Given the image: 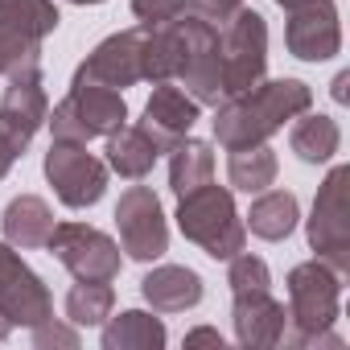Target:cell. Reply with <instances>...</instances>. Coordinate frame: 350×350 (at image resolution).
<instances>
[{
    "label": "cell",
    "mask_w": 350,
    "mask_h": 350,
    "mask_svg": "<svg viewBox=\"0 0 350 350\" xmlns=\"http://www.w3.org/2000/svg\"><path fill=\"white\" fill-rule=\"evenodd\" d=\"M297 223H301V202H297L293 190H260L252 211H247V219H243V227L256 239H264V243L288 239L297 231Z\"/></svg>",
    "instance_id": "ac0fdd59"
},
{
    "label": "cell",
    "mask_w": 350,
    "mask_h": 350,
    "mask_svg": "<svg viewBox=\"0 0 350 350\" xmlns=\"http://www.w3.org/2000/svg\"><path fill=\"white\" fill-rule=\"evenodd\" d=\"M190 0H132V13L140 25H165L173 17H182L186 13Z\"/></svg>",
    "instance_id": "83f0119b"
},
{
    "label": "cell",
    "mask_w": 350,
    "mask_h": 350,
    "mask_svg": "<svg viewBox=\"0 0 350 350\" xmlns=\"http://www.w3.org/2000/svg\"><path fill=\"white\" fill-rule=\"evenodd\" d=\"M276 173H280V161L268 144H252V148H235L231 161H227V182L231 190L239 194H260L276 182Z\"/></svg>",
    "instance_id": "cb8c5ba5"
},
{
    "label": "cell",
    "mask_w": 350,
    "mask_h": 350,
    "mask_svg": "<svg viewBox=\"0 0 350 350\" xmlns=\"http://www.w3.org/2000/svg\"><path fill=\"white\" fill-rule=\"evenodd\" d=\"M46 182L54 186L58 202L70 211H87L107 194V161H99L95 152H87V144L79 140H54L46 161Z\"/></svg>",
    "instance_id": "52a82bcc"
},
{
    "label": "cell",
    "mask_w": 350,
    "mask_h": 350,
    "mask_svg": "<svg viewBox=\"0 0 350 350\" xmlns=\"http://www.w3.org/2000/svg\"><path fill=\"white\" fill-rule=\"evenodd\" d=\"M231 321H235L239 346L272 350L284 342L288 309L272 297V288H247V293H231Z\"/></svg>",
    "instance_id": "5bb4252c"
},
{
    "label": "cell",
    "mask_w": 350,
    "mask_h": 350,
    "mask_svg": "<svg viewBox=\"0 0 350 350\" xmlns=\"http://www.w3.org/2000/svg\"><path fill=\"white\" fill-rule=\"evenodd\" d=\"M9 334H13V325H9V321H5V317H0V342H5V338H9Z\"/></svg>",
    "instance_id": "e575fe53"
},
{
    "label": "cell",
    "mask_w": 350,
    "mask_h": 350,
    "mask_svg": "<svg viewBox=\"0 0 350 350\" xmlns=\"http://www.w3.org/2000/svg\"><path fill=\"white\" fill-rule=\"evenodd\" d=\"M276 5H280V9H288V13H293V9H301V5H309V0H276Z\"/></svg>",
    "instance_id": "836d02e7"
},
{
    "label": "cell",
    "mask_w": 350,
    "mask_h": 350,
    "mask_svg": "<svg viewBox=\"0 0 350 350\" xmlns=\"http://www.w3.org/2000/svg\"><path fill=\"white\" fill-rule=\"evenodd\" d=\"M178 231L198 243L211 260H231L247 247V227L243 215L235 211V190L231 186H198L178 198Z\"/></svg>",
    "instance_id": "3957f363"
},
{
    "label": "cell",
    "mask_w": 350,
    "mask_h": 350,
    "mask_svg": "<svg viewBox=\"0 0 350 350\" xmlns=\"http://www.w3.org/2000/svg\"><path fill=\"white\" fill-rule=\"evenodd\" d=\"M239 5H243V0H190L186 13H190V17H202V21H211V25H223Z\"/></svg>",
    "instance_id": "f546056e"
},
{
    "label": "cell",
    "mask_w": 350,
    "mask_h": 350,
    "mask_svg": "<svg viewBox=\"0 0 350 350\" xmlns=\"http://www.w3.org/2000/svg\"><path fill=\"white\" fill-rule=\"evenodd\" d=\"M116 309L111 280H79L66 293V321L70 325H103Z\"/></svg>",
    "instance_id": "d4e9b609"
},
{
    "label": "cell",
    "mask_w": 350,
    "mask_h": 350,
    "mask_svg": "<svg viewBox=\"0 0 350 350\" xmlns=\"http://www.w3.org/2000/svg\"><path fill=\"white\" fill-rule=\"evenodd\" d=\"M116 231L120 247L136 264H152L169 252V223L152 186H128L116 202Z\"/></svg>",
    "instance_id": "9c48e42d"
},
{
    "label": "cell",
    "mask_w": 350,
    "mask_h": 350,
    "mask_svg": "<svg viewBox=\"0 0 350 350\" xmlns=\"http://www.w3.org/2000/svg\"><path fill=\"white\" fill-rule=\"evenodd\" d=\"M0 231H5V243H13L17 252H38L54 231V211L38 194H17L0 215Z\"/></svg>",
    "instance_id": "e0dca14e"
},
{
    "label": "cell",
    "mask_w": 350,
    "mask_h": 350,
    "mask_svg": "<svg viewBox=\"0 0 350 350\" xmlns=\"http://www.w3.org/2000/svg\"><path fill=\"white\" fill-rule=\"evenodd\" d=\"M75 79L103 83V87H116V91L144 83V25L120 29V33L103 38V42L79 62Z\"/></svg>",
    "instance_id": "7c38bea8"
},
{
    "label": "cell",
    "mask_w": 350,
    "mask_h": 350,
    "mask_svg": "<svg viewBox=\"0 0 350 350\" xmlns=\"http://www.w3.org/2000/svg\"><path fill=\"white\" fill-rule=\"evenodd\" d=\"M215 182V152L206 140H194V136H182L178 144L169 148V190L173 194H190L198 186Z\"/></svg>",
    "instance_id": "7402d4cb"
},
{
    "label": "cell",
    "mask_w": 350,
    "mask_h": 350,
    "mask_svg": "<svg viewBox=\"0 0 350 350\" xmlns=\"http://www.w3.org/2000/svg\"><path fill=\"white\" fill-rule=\"evenodd\" d=\"M342 284H346V276H338L321 260H305L288 272V280H284V293H288L284 342L288 346H297V350H309V346L342 350L346 346L334 334V321L342 313Z\"/></svg>",
    "instance_id": "7a4b0ae2"
},
{
    "label": "cell",
    "mask_w": 350,
    "mask_h": 350,
    "mask_svg": "<svg viewBox=\"0 0 350 350\" xmlns=\"http://www.w3.org/2000/svg\"><path fill=\"white\" fill-rule=\"evenodd\" d=\"M268 70V21L239 5L223 25H219V75H223V99L252 91L264 83Z\"/></svg>",
    "instance_id": "8992f818"
},
{
    "label": "cell",
    "mask_w": 350,
    "mask_h": 350,
    "mask_svg": "<svg viewBox=\"0 0 350 350\" xmlns=\"http://www.w3.org/2000/svg\"><path fill=\"white\" fill-rule=\"evenodd\" d=\"M54 140H95V136H111L128 124V103L124 91L103 87V83H87V79H70L66 99L46 116Z\"/></svg>",
    "instance_id": "5b68a950"
},
{
    "label": "cell",
    "mask_w": 350,
    "mask_h": 350,
    "mask_svg": "<svg viewBox=\"0 0 350 350\" xmlns=\"http://www.w3.org/2000/svg\"><path fill=\"white\" fill-rule=\"evenodd\" d=\"M198 111H202V107H198L182 87H173V83H152V95H148V103H144L140 128L152 136V144H157L161 152H169L182 136H190V128L198 124Z\"/></svg>",
    "instance_id": "9a60e30c"
},
{
    "label": "cell",
    "mask_w": 350,
    "mask_h": 350,
    "mask_svg": "<svg viewBox=\"0 0 350 350\" xmlns=\"http://www.w3.org/2000/svg\"><path fill=\"white\" fill-rule=\"evenodd\" d=\"M33 346H42V350H46V346H70V350H75V346H79V329H75V325H58V321L50 317V321L33 325Z\"/></svg>",
    "instance_id": "f1b7e54d"
},
{
    "label": "cell",
    "mask_w": 350,
    "mask_h": 350,
    "mask_svg": "<svg viewBox=\"0 0 350 350\" xmlns=\"http://www.w3.org/2000/svg\"><path fill=\"white\" fill-rule=\"evenodd\" d=\"M70 5H103V0H70Z\"/></svg>",
    "instance_id": "d590c367"
},
{
    "label": "cell",
    "mask_w": 350,
    "mask_h": 350,
    "mask_svg": "<svg viewBox=\"0 0 350 350\" xmlns=\"http://www.w3.org/2000/svg\"><path fill=\"white\" fill-rule=\"evenodd\" d=\"M50 116V99H46V75H42V58L17 66L9 75V87L0 95V128L13 140V148L25 157V148L33 144V136L42 132Z\"/></svg>",
    "instance_id": "8fae6325"
},
{
    "label": "cell",
    "mask_w": 350,
    "mask_h": 350,
    "mask_svg": "<svg viewBox=\"0 0 350 350\" xmlns=\"http://www.w3.org/2000/svg\"><path fill=\"white\" fill-rule=\"evenodd\" d=\"M305 239L313 260L329 264L338 276H350V165H334L317 186Z\"/></svg>",
    "instance_id": "277c9868"
},
{
    "label": "cell",
    "mask_w": 350,
    "mask_h": 350,
    "mask_svg": "<svg viewBox=\"0 0 350 350\" xmlns=\"http://www.w3.org/2000/svg\"><path fill=\"white\" fill-rule=\"evenodd\" d=\"M346 83H350V75L342 70V75L334 79V99H338V103H346Z\"/></svg>",
    "instance_id": "d6a6232c"
},
{
    "label": "cell",
    "mask_w": 350,
    "mask_h": 350,
    "mask_svg": "<svg viewBox=\"0 0 350 350\" xmlns=\"http://www.w3.org/2000/svg\"><path fill=\"white\" fill-rule=\"evenodd\" d=\"M284 46L301 62H329L342 50V21L334 0H309V5L288 13Z\"/></svg>",
    "instance_id": "4fadbf2b"
},
{
    "label": "cell",
    "mask_w": 350,
    "mask_h": 350,
    "mask_svg": "<svg viewBox=\"0 0 350 350\" xmlns=\"http://www.w3.org/2000/svg\"><path fill=\"white\" fill-rule=\"evenodd\" d=\"M309 107H313V87L309 83H301V79H264L252 91L215 103V120H211L215 140L227 152L268 144V136H276L288 120H297Z\"/></svg>",
    "instance_id": "6da1fadb"
},
{
    "label": "cell",
    "mask_w": 350,
    "mask_h": 350,
    "mask_svg": "<svg viewBox=\"0 0 350 350\" xmlns=\"http://www.w3.org/2000/svg\"><path fill=\"white\" fill-rule=\"evenodd\" d=\"M58 21L62 17L54 9V0H0V25L33 46H42L58 29Z\"/></svg>",
    "instance_id": "603a6c76"
},
{
    "label": "cell",
    "mask_w": 350,
    "mask_h": 350,
    "mask_svg": "<svg viewBox=\"0 0 350 350\" xmlns=\"http://www.w3.org/2000/svg\"><path fill=\"white\" fill-rule=\"evenodd\" d=\"M103 140H107V169L128 178V182H144L157 165V157H161V148L152 144V136L140 124H124L120 132H111Z\"/></svg>",
    "instance_id": "d6986e66"
},
{
    "label": "cell",
    "mask_w": 350,
    "mask_h": 350,
    "mask_svg": "<svg viewBox=\"0 0 350 350\" xmlns=\"http://www.w3.org/2000/svg\"><path fill=\"white\" fill-rule=\"evenodd\" d=\"M140 297L148 301L152 313H186L194 305H202L206 284L194 268L186 264H157L152 272H144L140 280Z\"/></svg>",
    "instance_id": "2e32d148"
},
{
    "label": "cell",
    "mask_w": 350,
    "mask_h": 350,
    "mask_svg": "<svg viewBox=\"0 0 350 350\" xmlns=\"http://www.w3.org/2000/svg\"><path fill=\"white\" fill-rule=\"evenodd\" d=\"M99 342H103V350H161L169 342V334H165V321L157 313L124 309V313H111L103 321Z\"/></svg>",
    "instance_id": "ffe728a7"
},
{
    "label": "cell",
    "mask_w": 350,
    "mask_h": 350,
    "mask_svg": "<svg viewBox=\"0 0 350 350\" xmlns=\"http://www.w3.org/2000/svg\"><path fill=\"white\" fill-rule=\"evenodd\" d=\"M288 148L297 152V161L305 165H325L338 148H342V128L334 116L321 111H301L293 132H288Z\"/></svg>",
    "instance_id": "44dd1931"
},
{
    "label": "cell",
    "mask_w": 350,
    "mask_h": 350,
    "mask_svg": "<svg viewBox=\"0 0 350 350\" xmlns=\"http://www.w3.org/2000/svg\"><path fill=\"white\" fill-rule=\"evenodd\" d=\"M17 148H13V140L5 136V128H0V182H5L9 178V173H13V165H17Z\"/></svg>",
    "instance_id": "1f68e13d"
},
{
    "label": "cell",
    "mask_w": 350,
    "mask_h": 350,
    "mask_svg": "<svg viewBox=\"0 0 350 350\" xmlns=\"http://www.w3.org/2000/svg\"><path fill=\"white\" fill-rule=\"evenodd\" d=\"M33 58H42V46H33V42H25L13 29L0 25V75H13L17 66H25Z\"/></svg>",
    "instance_id": "4316f807"
},
{
    "label": "cell",
    "mask_w": 350,
    "mask_h": 350,
    "mask_svg": "<svg viewBox=\"0 0 350 350\" xmlns=\"http://www.w3.org/2000/svg\"><path fill=\"white\" fill-rule=\"evenodd\" d=\"M223 334L219 329H211V325H198V329H190L186 334V346H215V350H223Z\"/></svg>",
    "instance_id": "4dcf8cb0"
},
{
    "label": "cell",
    "mask_w": 350,
    "mask_h": 350,
    "mask_svg": "<svg viewBox=\"0 0 350 350\" xmlns=\"http://www.w3.org/2000/svg\"><path fill=\"white\" fill-rule=\"evenodd\" d=\"M46 247L75 280H116L120 276V243L91 223H54Z\"/></svg>",
    "instance_id": "ba28073f"
},
{
    "label": "cell",
    "mask_w": 350,
    "mask_h": 350,
    "mask_svg": "<svg viewBox=\"0 0 350 350\" xmlns=\"http://www.w3.org/2000/svg\"><path fill=\"white\" fill-rule=\"evenodd\" d=\"M227 264H231V268H227V284H231V293H247V288H272V272H268V264H264L260 256H252V252H239V256H231Z\"/></svg>",
    "instance_id": "484cf974"
},
{
    "label": "cell",
    "mask_w": 350,
    "mask_h": 350,
    "mask_svg": "<svg viewBox=\"0 0 350 350\" xmlns=\"http://www.w3.org/2000/svg\"><path fill=\"white\" fill-rule=\"evenodd\" d=\"M0 317H5L13 329L17 325L33 329V325L54 317V297H50L46 280L5 239H0Z\"/></svg>",
    "instance_id": "30bf717a"
}]
</instances>
